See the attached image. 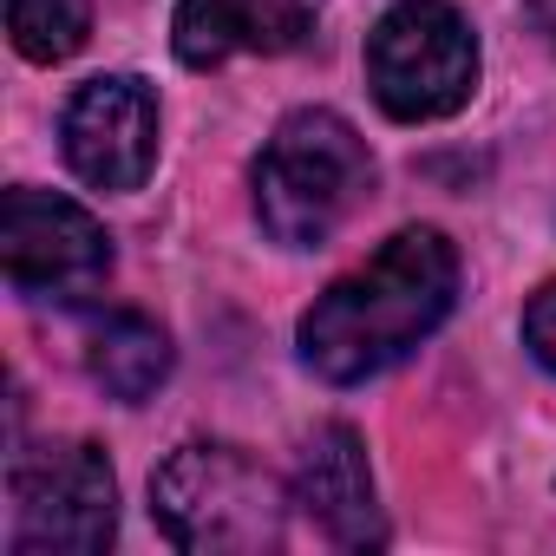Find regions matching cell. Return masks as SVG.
<instances>
[{
  "label": "cell",
  "instance_id": "cell-3",
  "mask_svg": "<svg viewBox=\"0 0 556 556\" xmlns=\"http://www.w3.org/2000/svg\"><path fill=\"white\" fill-rule=\"evenodd\" d=\"M282 484L242 445H177L151 471V517L190 556H255L282 543Z\"/></svg>",
  "mask_w": 556,
  "mask_h": 556
},
{
  "label": "cell",
  "instance_id": "cell-1",
  "mask_svg": "<svg viewBox=\"0 0 556 556\" xmlns=\"http://www.w3.org/2000/svg\"><path fill=\"white\" fill-rule=\"evenodd\" d=\"M458 302V249L439 229H400L380 242V255L302 315V361L334 380L361 387L387 367H400Z\"/></svg>",
  "mask_w": 556,
  "mask_h": 556
},
{
  "label": "cell",
  "instance_id": "cell-10",
  "mask_svg": "<svg viewBox=\"0 0 556 556\" xmlns=\"http://www.w3.org/2000/svg\"><path fill=\"white\" fill-rule=\"evenodd\" d=\"M86 367H92V380H99L112 400L138 406V400H151V393L164 387V374H170V341H164L157 321L118 308V315H99V321H92Z\"/></svg>",
  "mask_w": 556,
  "mask_h": 556
},
{
  "label": "cell",
  "instance_id": "cell-13",
  "mask_svg": "<svg viewBox=\"0 0 556 556\" xmlns=\"http://www.w3.org/2000/svg\"><path fill=\"white\" fill-rule=\"evenodd\" d=\"M523 21L536 27V40L556 53V0H523Z\"/></svg>",
  "mask_w": 556,
  "mask_h": 556
},
{
  "label": "cell",
  "instance_id": "cell-11",
  "mask_svg": "<svg viewBox=\"0 0 556 556\" xmlns=\"http://www.w3.org/2000/svg\"><path fill=\"white\" fill-rule=\"evenodd\" d=\"M8 34H14L21 60L60 66V60H73L86 47L92 8H86V0H8Z\"/></svg>",
  "mask_w": 556,
  "mask_h": 556
},
{
  "label": "cell",
  "instance_id": "cell-12",
  "mask_svg": "<svg viewBox=\"0 0 556 556\" xmlns=\"http://www.w3.org/2000/svg\"><path fill=\"white\" fill-rule=\"evenodd\" d=\"M523 341H530V354L556 374V282L530 295V308H523Z\"/></svg>",
  "mask_w": 556,
  "mask_h": 556
},
{
  "label": "cell",
  "instance_id": "cell-4",
  "mask_svg": "<svg viewBox=\"0 0 556 556\" xmlns=\"http://www.w3.org/2000/svg\"><path fill=\"white\" fill-rule=\"evenodd\" d=\"M367 86L387 118L432 125L452 118L478 86V40L471 21L445 0H400L367 34Z\"/></svg>",
  "mask_w": 556,
  "mask_h": 556
},
{
  "label": "cell",
  "instance_id": "cell-8",
  "mask_svg": "<svg viewBox=\"0 0 556 556\" xmlns=\"http://www.w3.org/2000/svg\"><path fill=\"white\" fill-rule=\"evenodd\" d=\"M321 27V0H177L170 47L184 66L210 73L236 53H295Z\"/></svg>",
  "mask_w": 556,
  "mask_h": 556
},
{
  "label": "cell",
  "instance_id": "cell-5",
  "mask_svg": "<svg viewBox=\"0 0 556 556\" xmlns=\"http://www.w3.org/2000/svg\"><path fill=\"white\" fill-rule=\"evenodd\" d=\"M14 497V556H99L118 530V484L99 445L47 439L27 445L8 471Z\"/></svg>",
  "mask_w": 556,
  "mask_h": 556
},
{
  "label": "cell",
  "instance_id": "cell-2",
  "mask_svg": "<svg viewBox=\"0 0 556 556\" xmlns=\"http://www.w3.org/2000/svg\"><path fill=\"white\" fill-rule=\"evenodd\" d=\"M367 190L374 151L341 112H289L255 157V216L289 249H321Z\"/></svg>",
  "mask_w": 556,
  "mask_h": 556
},
{
  "label": "cell",
  "instance_id": "cell-9",
  "mask_svg": "<svg viewBox=\"0 0 556 556\" xmlns=\"http://www.w3.org/2000/svg\"><path fill=\"white\" fill-rule=\"evenodd\" d=\"M295 497L308 504V517L321 523V536L334 549H380L387 523L374 504V471H367V445L348 426H321L302 445V471H295Z\"/></svg>",
  "mask_w": 556,
  "mask_h": 556
},
{
  "label": "cell",
  "instance_id": "cell-7",
  "mask_svg": "<svg viewBox=\"0 0 556 556\" xmlns=\"http://www.w3.org/2000/svg\"><path fill=\"white\" fill-rule=\"evenodd\" d=\"M60 144L73 177H86L92 190H138L157 164V99L131 73L86 79L66 99Z\"/></svg>",
  "mask_w": 556,
  "mask_h": 556
},
{
  "label": "cell",
  "instance_id": "cell-6",
  "mask_svg": "<svg viewBox=\"0 0 556 556\" xmlns=\"http://www.w3.org/2000/svg\"><path fill=\"white\" fill-rule=\"evenodd\" d=\"M0 262L27 302H86L112 275V242L73 197L21 184L0 203Z\"/></svg>",
  "mask_w": 556,
  "mask_h": 556
}]
</instances>
